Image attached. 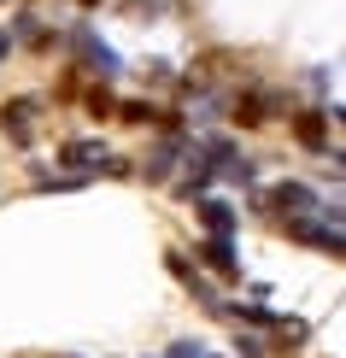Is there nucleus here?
Returning a JSON list of instances; mask_svg holds the SVG:
<instances>
[{"mask_svg": "<svg viewBox=\"0 0 346 358\" xmlns=\"http://www.w3.org/2000/svg\"><path fill=\"white\" fill-rule=\"evenodd\" d=\"M59 159H65V171L100 165L106 176H129V165H124V159H112V153H106V141H88V136H77V141H65V147H59Z\"/></svg>", "mask_w": 346, "mask_h": 358, "instance_id": "1", "label": "nucleus"}, {"mask_svg": "<svg viewBox=\"0 0 346 358\" xmlns=\"http://www.w3.org/2000/svg\"><path fill=\"white\" fill-rule=\"evenodd\" d=\"M264 200H270V212H276V217H311V212L323 206L317 188H305V182H276Z\"/></svg>", "mask_w": 346, "mask_h": 358, "instance_id": "2", "label": "nucleus"}, {"mask_svg": "<svg viewBox=\"0 0 346 358\" xmlns=\"http://www.w3.org/2000/svg\"><path fill=\"white\" fill-rule=\"evenodd\" d=\"M36 117H41V100H36V94H18V100H6V106H0V129H6L18 147H29Z\"/></svg>", "mask_w": 346, "mask_h": 358, "instance_id": "3", "label": "nucleus"}, {"mask_svg": "<svg viewBox=\"0 0 346 358\" xmlns=\"http://www.w3.org/2000/svg\"><path fill=\"white\" fill-rule=\"evenodd\" d=\"M282 223H288L294 241L323 247V252H335V259H346V229H329V223H317V217H282Z\"/></svg>", "mask_w": 346, "mask_h": 358, "instance_id": "4", "label": "nucleus"}, {"mask_svg": "<svg viewBox=\"0 0 346 358\" xmlns=\"http://www.w3.org/2000/svg\"><path fill=\"white\" fill-rule=\"evenodd\" d=\"M77 48H82V59H88V65L100 71V77H117V53H112L106 41L94 36V29H77Z\"/></svg>", "mask_w": 346, "mask_h": 358, "instance_id": "5", "label": "nucleus"}, {"mask_svg": "<svg viewBox=\"0 0 346 358\" xmlns=\"http://www.w3.org/2000/svg\"><path fill=\"white\" fill-rule=\"evenodd\" d=\"M200 217L212 229V241H235V206L229 200H200Z\"/></svg>", "mask_w": 346, "mask_h": 358, "instance_id": "6", "label": "nucleus"}, {"mask_svg": "<svg viewBox=\"0 0 346 358\" xmlns=\"http://www.w3.org/2000/svg\"><path fill=\"white\" fill-rule=\"evenodd\" d=\"M164 264H171V276L182 282V288H194L200 300H212V288L200 282V271H194V259H188V252H176V247H171V252H164ZM212 306H217V300H212Z\"/></svg>", "mask_w": 346, "mask_h": 358, "instance_id": "7", "label": "nucleus"}, {"mask_svg": "<svg viewBox=\"0 0 346 358\" xmlns=\"http://www.w3.org/2000/svg\"><path fill=\"white\" fill-rule=\"evenodd\" d=\"M200 252H206V264H212L217 276H240V252H235V241H206Z\"/></svg>", "mask_w": 346, "mask_h": 358, "instance_id": "8", "label": "nucleus"}, {"mask_svg": "<svg viewBox=\"0 0 346 358\" xmlns=\"http://www.w3.org/2000/svg\"><path fill=\"white\" fill-rule=\"evenodd\" d=\"M294 136H299V147H311V153H323V147H329V124H323L317 112H305V117L294 124Z\"/></svg>", "mask_w": 346, "mask_h": 358, "instance_id": "9", "label": "nucleus"}, {"mask_svg": "<svg viewBox=\"0 0 346 358\" xmlns=\"http://www.w3.org/2000/svg\"><path fill=\"white\" fill-rule=\"evenodd\" d=\"M264 112H270V100H264V94H247V100L235 106V117H240V124H259Z\"/></svg>", "mask_w": 346, "mask_h": 358, "instance_id": "10", "label": "nucleus"}, {"mask_svg": "<svg viewBox=\"0 0 346 358\" xmlns=\"http://www.w3.org/2000/svg\"><path fill=\"white\" fill-rule=\"evenodd\" d=\"M117 112H124L129 124H147V117H153V106H147V100H124V106H117Z\"/></svg>", "mask_w": 346, "mask_h": 358, "instance_id": "11", "label": "nucleus"}, {"mask_svg": "<svg viewBox=\"0 0 346 358\" xmlns=\"http://www.w3.org/2000/svg\"><path fill=\"white\" fill-rule=\"evenodd\" d=\"M164 358H206V347H200V341H176V347L164 352Z\"/></svg>", "mask_w": 346, "mask_h": 358, "instance_id": "12", "label": "nucleus"}, {"mask_svg": "<svg viewBox=\"0 0 346 358\" xmlns=\"http://www.w3.org/2000/svg\"><path fill=\"white\" fill-rule=\"evenodd\" d=\"M88 112H100V117L112 112V94H106V88H94V94H88Z\"/></svg>", "mask_w": 346, "mask_h": 358, "instance_id": "13", "label": "nucleus"}, {"mask_svg": "<svg viewBox=\"0 0 346 358\" xmlns=\"http://www.w3.org/2000/svg\"><path fill=\"white\" fill-rule=\"evenodd\" d=\"M12 53V29H0V59H6Z\"/></svg>", "mask_w": 346, "mask_h": 358, "instance_id": "14", "label": "nucleus"}, {"mask_svg": "<svg viewBox=\"0 0 346 358\" xmlns=\"http://www.w3.org/2000/svg\"><path fill=\"white\" fill-rule=\"evenodd\" d=\"M82 6H100V0H82Z\"/></svg>", "mask_w": 346, "mask_h": 358, "instance_id": "15", "label": "nucleus"}]
</instances>
